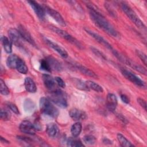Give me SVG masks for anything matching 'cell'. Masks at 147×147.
<instances>
[{
	"label": "cell",
	"instance_id": "obj_19",
	"mask_svg": "<svg viewBox=\"0 0 147 147\" xmlns=\"http://www.w3.org/2000/svg\"><path fill=\"white\" fill-rule=\"evenodd\" d=\"M46 132L49 137L56 138L59 133V129L55 123L51 122L47 125Z\"/></svg>",
	"mask_w": 147,
	"mask_h": 147
},
{
	"label": "cell",
	"instance_id": "obj_21",
	"mask_svg": "<svg viewBox=\"0 0 147 147\" xmlns=\"http://www.w3.org/2000/svg\"><path fill=\"white\" fill-rule=\"evenodd\" d=\"M24 86L26 90L30 93H34L37 91V87L34 82L29 77H26L24 80Z\"/></svg>",
	"mask_w": 147,
	"mask_h": 147
},
{
	"label": "cell",
	"instance_id": "obj_25",
	"mask_svg": "<svg viewBox=\"0 0 147 147\" xmlns=\"http://www.w3.org/2000/svg\"><path fill=\"white\" fill-rule=\"evenodd\" d=\"M82 126L80 122H77L73 124L71 128V133L72 136L74 137H78L80 135L82 131Z\"/></svg>",
	"mask_w": 147,
	"mask_h": 147
},
{
	"label": "cell",
	"instance_id": "obj_35",
	"mask_svg": "<svg viewBox=\"0 0 147 147\" xmlns=\"http://www.w3.org/2000/svg\"><path fill=\"white\" fill-rule=\"evenodd\" d=\"M105 7L107 11L109 12V13L113 17L116 18L117 17V13L115 12V11L114 10L113 7L111 5V4H110L109 3H108L107 2L105 3Z\"/></svg>",
	"mask_w": 147,
	"mask_h": 147
},
{
	"label": "cell",
	"instance_id": "obj_32",
	"mask_svg": "<svg viewBox=\"0 0 147 147\" xmlns=\"http://www.w3.org/2000/svg\"><path fill=\"white\" fill-rule=\"evenodd\" d=\"M0 92L2 95H7L10 93V91L2 79L0 80Z\"/></svg>",
	"mask_w": 147,
	"mask_h": 147
},
{
	"label": "cell",
	"instance_id": "obj_38",
	"mask_svg": "<svg viewBox=\"0 0 147 147\" xmlns=\"http://www.w3.org/2000/svg\"><path fill=\"white\" fill-rule=\"evenodd\" d=\"M136 53L137 55L141 60V61L143 62V63L145 64V65H146V64H147V57H146V54L145 53H144L143 52L140 51V50H136Z\"/></svg>",
	"mask_w": 147,
	"mask_h": 147
},
{
	"label": "cell",
	"instance_id": "obj_7",
	"mask_svg": "<svg viewBox=\"0 0 147 147\" xmlns=\"http://www.w3.org/2000/svg\"><path fill=\"white\" fill-rule=\"evenodd\" d=\"M121 71L122 75L125 78H126L127 80H129L130 82L134 83L136 86L141 87H144L145 86V82L142 79H141L138 76H137L131 72L123 68L121 69Z\"/></svg>",
	"mask_w": 147,
	"mask_h": 147
},
{
	"label": "cell",
	"instance_id": "obj_42",
	"mask_svg": "<svg viewBox=\"0 0 147 147\" xmlns=\"http://www.w3.org/2000/svg\"><path fill=\"white\" fill-rule=\"evenodd\" d=\"M121 99L125 103L127 104V103H129L130 102V99L125 94H121Z\"/></svg>",
	"mask_w": 147,
	"mask_h": 147
},
{
	"label": "cell",
	"instance_id": "obj_2",
	"mask_svg": "<svg viewBox=\"0 0 147 147\" xmlns=\"http://www.w3.org/2000/svg\"><path fill=\"white\" fill-rule=\"evenodd\" d=\"M120 6L122 11L137 28L142 30H146L145 25L125 2H120Z\"/></svg>",
	"mask_w": 147,
	"mask_h": 147
},
{
	"label": "cell",
	"instance_id": "obj_24",
	"mask_svg": "<svg viewBox=\"0 0 147 147\" xmlns=\"http://www.w3.org/2000/svg\"><path fill=\"white\" fill-rule=\"evenodd\" d=\"M16 69L21 74H26L28 72V68L25 61L21 58H19L16 64Z\"/></svg>",
	"mask_w": 147,
	"mask_h": 147
},
{
	"label": "cell",
	"instance_id": "obj_16",
	"mask_svg": "<svg viewBox=\"0 0 147 147\" xmlns=\"http://www.w3.org/2000/svg\"><path fill=\"white\" fill-rule=\"evenodd\" d=\"M18 30L19 31L22 38H24L25 40L28 41L29 43H30L33 46H34V47L36 46V44L34 40H33L32 35L24 26H23L22 25H19Z\"/></svg>",
	"mask_w": 147,
	"mask_h": 147
},
{
	"label": "cell",
	"instance_id": "obj_29",
	"mask_svg": "<svg viewBox=\"0 0 147 147\" xmlns=\"http://www.w3.org/2000/svg\"><path fill=\"white\" fill-rule=\"evenodd\" d=\"M72 82L73 84L75 85V86L77 88H79L81 90H84V91H89L90 90L87 87L86 82H83L82 80L80 79H78L76 78H74L72 79Z\"/></svg>",
	"mask_w": 147,
	"mask_h": 147
},
{
	"label": "cell",
	"instance_id": "obj_37",
	"mask_svg": "<svg viewBox=\"0 0 147 147\" xmlns=\"http://www.w3.org/2000/svg\"><path fill=\"white\" fill-rule=\"evenodd\" d=\"M91 51L96 56H98V57H99L100 59H102V60H106L107 58L106 57V56L102 52H100L99 49L94 48V47H91Z\"/></svg>",
	"mask_w": 147,
	"mask_h": 147
},
{
	"label": "cell",
	"instance_id": "obj_31",
	"mask_svg": "<svg viewBox=\"0 0 147 147\" xmlns=\"http://www.w3.org/2000/svg\"><path fill=\"white\" fill-rule=\"evenodd\" d=\"M83 142L87 145H93L96 142L95 137L90 134H87L83 137Z\"/></svg>",
	"mask_w": 147,
	"mask_h": 147
},
{
	"label": "cell",
	"instance_id": "obj_5",
	"mask_svg": "<svg viewBox=\"0 0 147 147\" xmlns=\"http://www.w3.org/2000/svg\"><path fill=\"white\" fill-rule=\"evenodd\" d=\"M48 27L51 30L54 32L55 33H56L59 36L63 38L64 39H65V40L68 41L69 42L75 45L76 47H77L78 48H79L80 49L83 48L82 44L77 39H76L73 36H72L71 34H69L66 31L62 30L61 29H59V28H58L55 26H53V25H49Z\"/></svg>",
	"mask_w": 147,
	"mask_h": 147
},
{
	"label": "cell",
	"instance_id": "obj_43",
	"mask_svg": "<svg viewBox=\"0 0 147 147\" xmlns=\"http://www.w3.org/2000/svg\"><path fill=\"white\" fill-rule=\"evenodd\" d=\"M1 142L2 143H4V144H9V143H10V142H9L8 140H7L5 139V138L2 137V136L1 137Z\"/></svg>",
	"mask_w": 147,
	"mask_h": 147
},
{
	"label": "cell",
	"instance_id": "obj_13",
	"mask_svg": "<svg viewBox=\"0 0 147 147\" xmlns=\"http://www.w3.org/2000/svg\"><path fill=\"white\" fill-rule=\"evenodd\" d=\"M45 42L51 47L53 49H54L56 52H57L63 58H67L68 57V53L67 52V51H65V49H64L62 47H61L60 45H59V44H57V43L53 42L52 40H48L47 38H46L45 40Z\"/></svg>",
	"mask_w": 147,
	"mask_h": 147
},
{
	"label": "cell",
	"instance_id": "obj_9",
	"mask_svg": "<svg viewBox=\"0 0 147 147\" xmlns=\"http://www.w3.org/2000/svg\"><path fill=\"white\" fill-rule=\"evenodd\" d=\"M8 36L9 37V39L15 45L18 47H22L21 41V38H22L18 30L14 28L9 29L8 30Z\"/></svg>",
	"mask_w": 147,
	"mask_h": 147
},
{
	"label": "cell",
	"instance_id": "obj_6",
	"mask_svg": "<svg viewBox=\"0 0 147 147\" xmlns=\"http://www.w3.org/2000/svg\"><path fill=\"white\" fill-rule=\"evenodd\" d=\"M49 99L52 102L61 108L64 109L68 106V103L64 94L60 90L56 89L52 91Z\"/></svg>",
	"mask_w": 147,
	"mask_h": 147
},
{
	"label": "cell",
	"instance_id": "obj_14",
	"mask_svg": "<svg viewBox=\"0 0 147 147\" xmlns=\"http://www.w3.org/2000/svg\"><path fill=\"white\" fill-rule=\"evenodd\" d=\"M69 115L73 120L78 122L87 118V114L84 111L76 108L71 109L69 111Z\"/></svg>",
	"mask_w": 147,
	"mask_h": 147
},
{
	"label": "cell",
	"instance_id": "obj_10",
	"mask_svg": "<svg viewBox=\"0 0 147 147\" xmlns=\"http://www.w3.org/2000/svg\"><path fill=\"white\" fill-rule=\"evenodd\" d=\"M28 2L37 16L38 18L41 20H44L45 16V11L42 6L40 5L35 1H28Z\"/></svg>",
	"mask_w": 147,
	"mask_h": 147
},
{
	"label": "cell",
	"instance_id": "obj_4",
	"mask_svg": "<svg viewBox=\"0 0 147 147\" xmlns=\"http://www.w3.org/2000/svg\"><path fill=\"white\" fill-rule=\"evenodd\" d=\"M111 51H112L113 55L122 63H123L127 65H129L133 69L138 71L139 72L142 74L144 75L146 74V70L144 67L140 65V64H137L135 61L131 60V59H130L127 57L125 56L123 54L118 52L117 50L113 49Z\"/></svg>",
	"mask_w": 147,
	"mask_h": 147
},
{
	"label": "cell",
	"instance_id": "obj_12",
	"mask_svg": "<svg viewBox=\"0 0 147 147\" xmlns=\"http://www.w3.org/2000/svg\"><path fill=\"white\" fill-rule=\"evenodd\" d=\"M20 131L25 134L33 135L36 132L35 126L29 121H23L20 125Z\"/></svg>",
	"mask_w": 147,
	"mask_h": 147
},
{
	"label": "cell",
	"instance_id": "obj_23",
	"mask_svg": "<svg viewBox=\"0 0 147 147\" xmlns=\"http://www.w3.org/2000/svg\"><path fill=\"white\" fill-rule=\"evenodd\" d=\"M19 58L20 57L15 54L10 55L7 57V60H6L7 66L11 69H15L16 67L17 63Z\"/></svg>",
	"mask_w": 147,
	"mask_h": 147
},
{
	"label": "cell",
	"instance_id": "obj_8",
	"mask_svg": "<svg viewBox=\"0 0 147 147\" xmlns=\"http://www.w3.org/2000/svg\"><path fill=\"white\" fill-rule=\"evenodd\" d=\"M42 6L45 11V13H48L50 16H51L61 26H66V22L64 19L58 11L47 5H44Z\"/></svg>",
	"mask_w": 147,
	"mask_h": 147
},
{
	"label": "cell",
	"instance_id": "obj_41",
	"mask_svg": "<svg viewBox=\"0 0 147 147\" xmlns=\"http://www.w3.org/2000/svg\"><path fill=\"white\" fill-rule=\"evenodd\" d=\"M137 102L139 103V105L145 110L146 111V101L141 98H137Z\"/></svg>",
	"mask_w": 147,
	"mask_h": 147
},
{
	"label": "cell",
	"instance_id": "obj_28",
	"mask_svg": "<svg viewBox=\"0 0 147 147\" xmlns=\"http://www.w3.org/2000/svg\"><path fill=\"white\" fill-rule=\"evenodd\" d=\"M86 84L89 90H92L98 92H103V89L102 87L92 81L88 80V81L86 82Z\"/></svg>",
	"mask_w": 147,
	"mask_h": 147
},
{
	"label": "cell",
	"instance_id": "obj_1",
	"mask_svg": "<svg viewBox=\"0 0 147 147\" xmlns=\"http://www.w3.org/2000/svg\"><path fill=\"white\" fill-rule=\"evenodd\" d=\"M90 17L94 24L99 28L102 29L106 33L113 37L120 38L119 33L103 16L102 14H97L90 11Z\"/></svg>",
	"mask_w": 147,
	"mask_h": 147
},
{
	"label": "cell",
	"instance_id": "obj_22",
	"mask_svg": "<svg viewBox=\"0 0 147 147\" xmlns=\"http://www.w3.org/2000/svg\"><path fill=\"white\" fill-rule=\"evenodd\" d=\"M1 41L5 51L7 53H10L12 52V42L6 36L1 37Z\"/></svg>",
	"mask_w": 147,
	"mask_h": 147
},
{
	"label": "cell",
	"instance_id": "obj_11",
	"mask_svg": "<svg viewBox=\"0 0 147 147\" xmlns=\"http://www.w3.org/2000/svg\"><path fill=\"white\" fill-rule=\"evenodd\" d=\"M85 30L90 36H91L93 38H94L99 44H102L103 46H104L105 47L107 48V49H109L111 51H112L113 49L111 45L106 40H105L102 36H101L99 34H98V33H95V32L92 31L91 30L86 29Z\"/></svg>",
	"mask_w": 147,
	"mask_h": 147
},
{
	"label": "cell",
	"instance_id": "obj_15",
	"mask_svg": "<svg viewBox=\"0 0 147 147\" xmlns=\"http://www.w3.org/2000/svg\"><path fill=\"white\" fill-rule=\"evenodd\" d=\"M42 81L45 87L51 92L56 89V82L55 78L48 74H44L42 75Z\"/></svg>",
	"mask_w": 147,
	"mask_h": 147
},
{
	"label": "cell",
	"instance_id": "obj_34",
	"mask_svg": "<svg viewBox=\"0 0 147 147\" xmlns=\"http://www.w3.org/2000/svg\"><path fill=\"white\" fill-rule=\"evenodd\" d=\"M40 68L42 70H44L45 71L47 72H51L52 69L50 67V65L48 63V62L47 61V60H46V59H42L40 61Z\"/></svg>",
	"mask_w": 147,
	"mask_h": 147
},
{
	"label": "cell",
	"instance_id": "obj_27",
	"mask_svg": "<svg viewBox=\"0 0 147 147\" xmlns=\"http://www.w3.org/2000/svg\"><path fill=\"white\" fill-rule=\"evenodd\" d=\"M118 141L120 145L123 147L134 146V145L121 133H118L117 135Z\"/></svg>",
	"mask_w": 147,
	"mask_h": 147
},
{
	"label": "cell",
	"instance_id": "obj_26",
	"mask_svg": "<svg viewBox=\"0 0 147 147\" xmlns=\"http://www.w3.org/2000/svg\"><path fill=\"white\" fill-rule=\"evenodd\" d=\"M67 146L72 147H82L84 146L80 140L76 138V137H69L67 141Z\"/></svg>",
	"mask_w": 147,
	"mask_h": 147
},
{
	"label": "cell",
	"instance_id": "obj_40",
	"mask_svg": "<svg viewBox=\"0 0 147 147\" xmlns=\"http://www.w3.org/2000/svg\"><path fill=\"white\" fill-rule=\"evenodd\" d=\"M55 80L56 82V83L61 88H64L65 87V83L64 82V81L60 78L59 76H56L55 78Z\"/></svg>",
	"mask_w": 147,
	"mask_h": 147
},
{
	"label": "cell",
	"instance_id": "obj_33",
	"mask_svg": "<svg viewBox=\"0 0 147 147\" xmlns=\"http://www.w3.org/2000/svg\"><path fill=\"white\" fill-rule=\"evenodd\" d=\"M24 106L25 110L28 111H32L34 108V103L33 102V100H32L30 99H27L25 100Z\"/></svg>",
	"mask_w": 147,
	"mask_h": 147
},
{
	"label": "cell",
	"instance_id": "obj_30",
	"mask_svg": "<svg viewBox=\"0 0 147 147\" xmlns=\"http://www.w3.org/2000/svg\"><path fill=\"white\" fill-rule=\"evenodd\" d=\"M86 6L90 9V11L97 13V14H102L100 11L99 9L92 2L89 1H84Z\"/></svg>",
	"mask_w": 147,
	"mask_h": 147
},
{
	"label": "cell",
	"instance_id": "obj_36",
	"mask_svg": "<svg viewBox=\"0 0 147 147\" xmlns=\"http://www.w3.org/2000/svg\"><path fill=\"white\" fill-rule=\"evenodd\" d=\"M1 119L3 121H8L10 119L11 114L9 111L5 109H1L0 113Z\"/></svg>",
	"mask_w": 147,
	"mask_h": 147
},
{
	"label": "cell",
	"instance_id": "obj_20",
	"mask_svg": "<svg viewBox=\"0 0 147 147\" xmlns=\"http://www.w3.org/2000/svg\"><path fill=\"white\" fill-rule=\"evenodd\" d=\"M45 59L48 62L52 70L60 71L62 69V66L57 59L51 56L47 57Z\"/></svg>",
	"mask_w": 147,
	"mask_h": 147
},
{
	"label": "cell",
	"instance_id": "obj_17",
	"mask_svg": "<svg viewBox=\"0 0 147 147\" xmlns=\"http://www.w3.org/2000/svg\"><path fill=\"white\" fill-rule=\"evenodd\" d=\"M118 103V100L116 96L112 93H109L106 98V106L108 110L111 112L115 110Z\"/></svg>",
	"mask_w": 147,
	"mask_h": 147
},
{
	"label": "cell",
	"instance_id": "obj_18",
	"mask_svg": "<svg viewBox=\"0 0 147 147\" xmlns=\"http://www.w3.org/2000/svg\"><path fill=\"white\" fill-rule=\"evenodd\" d=\"M73 65L82 74H84L86 76H90L91 78H95V79L98 78V75L94 71L90 69L89 68H87V67H86L83 65H82L81 64L76 63H74Z\"/></svg>",
	"mask_w": 147,
	"mask_h": 147
},
{
	"label": "cell",
	"instance_id": "obj_39",
	"mask_svg": "<svg viewBox=\"0 0 147 147\" xmlns=\"http://www.w3.org/2000/svg\"><path fill=\"white\" fill-rule=\"evenodd\" d=\"M7 106L8 107H9V109L14 113H15L16 114H20V112H19V110H18V109L17 108V106L13 103H11V102H8L7 103Z\"/></svg>",
	"mask_w": 147,
	"mask_h": 147
},
{
	"label": "cell",
	"instance_id": "obj_3",
	"mask_svg": "<svg viewBox=\"0 0 147 147\" xmlns=\"http://www.w3.org/2000/svg\"><path fill=\"white\" fill-rule=\"evenodd\" d=\"M40 109L41 111L48 116L56 118L59 115L58 109L53 105L52 101L47 98L42 97L40 100Z\"/></svg>",
	"mask_w": 147,
	"mask_h": 147
}]
</instances>
